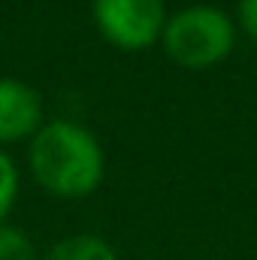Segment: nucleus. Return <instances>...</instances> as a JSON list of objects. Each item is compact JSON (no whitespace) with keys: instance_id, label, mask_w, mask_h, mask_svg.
<instances>
[{"instance_id":"7ed1b4c3","label":"nucleus","mask_w":257,"mask_h":260,"mask_svg":"<svg viewBox=\"0 0 257 260\" xmlns=\"http://www.w3.org/2000/svg\"><path fill=\"white\" fill-rule=\"evenodd\" d=\"M91 18L109 46L121 52H142L160 43L167 24V3L164 0H91Z\"/></svg>"},{"instance_id":"f257e3e1","label":"nucleus","mask_w":257,"mask_h":260,"mask_svg":"<svg viewBox=\"0 0 257 260\" xmlns=\"http://www.w3.org/2000/svg\"><path fill=\"white\" fill-rule=\"evenodd\" d=\"M34 182L52 197L82 200L94 194L106 173V154L97 136L70 118H52L34 133L27 148Z\"/></svg>"},{"instance_id":"20e7f679","label":"nucleus","mask_w":257,"mask_h":260,"mask_svg":"<svg viewBox=\"0 0 257 260\" xmlns=\"http://www.w3.org/2000/svg\"><path fill=\"white\" fill-rule=\"evenodd\" d=\"M46 124L43 97L15 76H0V148L12 142H30Z\"/></svg>"},{"instance_id":"423d86ee","label":"nucleus","mask_w":257,"mask_h":260,"mask_svg":"<svg viewBox=\"0 0 257 260\" xmlns=\"http://www.w3.org/2000/svg\"><path fill=\"white\" fill-rule=\"evenodd\" d=\"M0 260H37L34 239L12 224H0Z\"/></svg>"},{"instance_id":"f03ea898","label":"nucleus","mask_w":257,"mask_h":260,"mask_svg":"<svg viewBox=\"0 0 257 260\" xmlns=\"http://www.w3.org/2000/svg\"><path fill=\"white\" fill-rule=\"evenodd\" d=\"M236 34L239 27L224 9L212 3H194L167 15L160 46L173 64L185 70H209L230 58Z\"/></svg>"},{"instance_id":"6e6552de","label":"nucleus","mask_w":257,"mask_h":260,"mask_svg":"<svg viewBox=\"0 0 257 260\" xmlns=\"http://www.w3.org/2000/svg\"><path fill=\"white\" fill-rule=\"evenodd\" d=\"M236 27L257 43V0H239L236 3Z\"/></svg>"},{"instance_id":"0eeeda50","label":"nucleus","mask_w":257,"mask_h":260,"mask_svg":"<svg viewBox=\"0 0 257 260\" xmlns=\"http://www.w3.org/2000/svg\"><path fill=\"white\" fill-rule=\"evenodd\" d=\"M18 167L15 160L0 148V224H6L15 200H18Z\"/></svg>"},{"instance_id":"39448f33","label":"nucleus","mask_w":257,"mask_h":260,"mask_svg":"<svg viewBox=\"0 0 257 260\" xmlns=\"http://www.w3.org/2000/svg\"><path fill=\"white\" fill-rule=\"evenodd\" d=\"M40 260H118V251L97 233H73L58 239Z\"/></svg>"}]
</instances>
